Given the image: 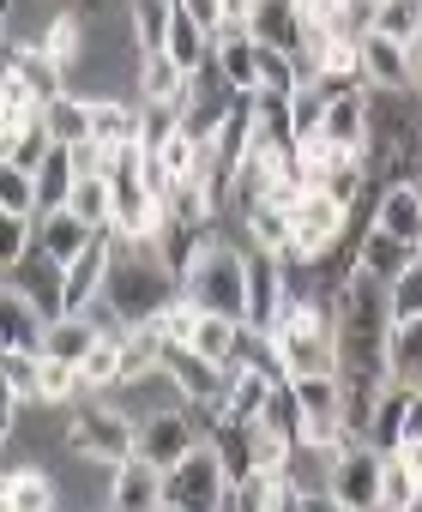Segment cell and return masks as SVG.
<instances>
[{"label": "cell", "instance_id": "6da1fadb", "mask_svg": "<svg viewBox=\"0 0 422 512\" xmlns=\"http://www.w3.org/2000/svg\"><path fill=\"white\" fill-rule=\"evenodd\" d=\"M386 332H392V302L386 284L350 272L344 290L332 296V338H338V380L344 386H386Z\"/></svg>", "mask_w": 422, "mask_h": 512}, {"label": "cell", "instance_id": "7a4b0ae2", "mask_svg": "<svg viewBox=\"0 0 422 512\" xmlns=\"http://www.w3.org/2000/svg\"><path fill=\"white\" fill-rule=\"evenodd\" d=\"M175 296H181V278L163 260V247L145 241V235H115L109 229V278H103V296L97 302L121 326H151Z\"/></svg>", "mask_w": 422, "mask_h": 512}, {"label": "cell", "instance_id": "3957f363", "mask_svg": "<svg viewBox=\"0 0 422 512\" xmlns=\"http://www.w3.org/2000/svg\"><path fill=\"white\" fill-rule=\"evenodd\" d=\"M181 296L199 314L248 320V247L224 223H205L193 235V253H187V266H181Z\"/></svg>", "mask_w": 422, "mask_h": 512}, {"label": "cell", "instance_id": "277c9868", "mask_svg": "<svg viewBox=\"0 0 422 512\" xmlns=\"http://www.w3.org/2000/svg\"><path fill=\"white\" fill-rule=\"evenodd\" d=\"M272 356L284 380L302 374H338V338H332V302H284L272 320Z\"/></svg>", "mask_w": 422, "mask_h": 512}, {"label": "cell", "instance_id": "5b68a950", "mask_svg": "<svg viewBox=\"0 0 422 512\" xmlns=\"http://www.w3.org/2000/svg\"><path fill=\"white\" fill-rule=\"evenodd\" d=\"M284 217H290V247L278 253V260H320V253L350 241V223H356V211L332 187H314V181L284 205Z\"/></svg>", "mask_w": 422, "mask_h": 512}, {"label": "cell", "instance_id": "8992f818", "mask_svg": "<svg viewBox=\"0 0 422 512\" xmlns=\"http://www.w3.org/2000/svg\"><path fill=\"white\" fill-rule=\"evenodd\" d=\"M230 488H236V482H230L218 446L199 440L181 464L163 470V512H218V506L230 500Z\"/></svg>", "mask_w": 422, "mask_h": 512}, {"label": "cell", "instance_id": "52a82bcc", "mask_svg": "<svg viewBox=\"0 0 422 512\" xmlns=\"http://www.w3.org/2000/svg\"><path fill=\"white\" fill-rule=\"evenodd\" d=\"M67 452L97 458V464H121V458H133V422L103 392L97 398H79L73 416H67Z\"/></svg>", "mask_w": 422, "mask_h": 512}, {"label": "cell", "instance_id": "ba28073f", "mask_svg": "<svg viewBox=\"0 0 422 512\" xmlns=\"http://www.w3.org/2000/svg\"><path fill=\"white\" fill-rule=\"evenodd\" d=\"M199 440H211V410H193V404H175V410H157L133 428V452L157 470L181 464Z\"/></svg>", "mask_w": 422, "mask_h": 512}, {"label": "cell", "instance_id": "9c48e42d", "mask_svg": "<svg viewBox=\"0 0 422 512\" xmlns=\"http://www.w3.org/2000/svg\"><path fill=\"white\" fill-rule=\"evenodd\" d=\"M296 410H302V434L308 446H344L350 440V416H344V380L338 374H302L290 380Z\"/></svg>", "mask_w": 422, "mask_h": 512}, {"label": "cell", "instance_id": "30bf717a", "mask_svg": "<svg viewBox=\"0 0 422 512\" xmlns=\"http://www.w3.org/2000/svg\"><path fill=\"white\" fill-rule=\"evenodd\" d=\"M380 470H386V452L368 446L362 434H350L338 452H332V482L326 494L350 512H380Z\"/></svg>", "mask_w": 422, "mask_h": 512}, {"label": "cell", "instance_id": "8fae6325", "mask_svg": "<svg viewBox=\"0 0 422 512\" xmlns=\"http://www.w3.org/2000/svg\"><path fill=\"white\" fill-rule=\"evenodd\" d=\"M0 278H7L43 320H61L67 314V266L61 260H49V253L31 241V253H25V260L13 266V272H0Z\"/></svg>", "mask_w": 422, "mask_h": 512}, {"label": "cell", "instance_id": "7c38bea8", "mask_svg": "<svg viewBox=\"0 0 422 512\" xmlns=\"http://www.w3.org/2000/svg\"><path fill=\"white\" fill-rule=\"evenodd\" d=\"M368 223L386 229L404 247H422V175L416 181H386L368 205Z\"/></svg>", "mask_w": 422, "mask_h": 512}, {"label": "cell", "instance_id": "4fadbf2b", "mask_svg": "<svg viewBox=\"0 0 422 512\" xmlns=\"http://www.w3.org/2000/svg\"><path fill=\"white\" fill-rule=\"evenodd\" d=\"M103 398H109V404L133 422V428H139L145 416H157V410L187 404V398H181V386L169 380V368H163V362H157V368H145V374H133V380H121V386H109Z\"/></svg>", "mask_w": 422, "mask_h": 512}, {"label": "cell", "instance_id": "5bb4252c", "mask_svg": "<svg viewBox=\"0 0 422 512\" xmlns=\"http://www.w3.org/2000/svg\"><path fill=\"white\" fill-rule=\"evenodd\" d=\"M356 73H362V91H410V49L368 31L356 37Z\"/></svg>", "mask_w": 422, "mask_h": 512}, {"label": "cell", "instance_id": "9a60e30c", "mask_svg": "<svg viewBox=\"0 0 422 512\" xmlns=\"http://www.w3.org/2000/svg\"><path fill=\"white\" fill-rule=\"evenodd\" d=\"M109 512H163V470L139 452L109 470Z\"/></svg>", "mask_w": 422, "mask_h": 512}, {"label": "cell", "instance_id": "2e32d148", "mask_svg": "<svg viewBox=\"0 0 422 512\" xmlns=\"http://www.w3.org/2000/svg\"><path fill=\"white\" fill-rule=\"evenodd\" d=\"M103 278H109V229H97L85 241V253L67 260V314H85L103 296Z\"/></svg>", "mask_w": 422, "mask_h": 512}, {"label": "cell", "instance_id": "e0dca14e", "mask_svg": "<svg viewBox=\"0 0 422 512\" xmlns=\"http://www.w3.org/2000/svg\"><path fill=\"white\" fill-rule=\"evenodd\" d=\"M320 139L362 157V151H368V91H332V97H326Z\"/></svg>", "mask_w": 422, "mask_h": 512}, {"label": "cell", "instance_id": "ac0fdd59", "mask_svg": "<svg viewBox=\"0 0 422 512\" xmlns=\"http://www.w3.org/2000/svg\"><path fill=\"white\" fill-rule=\"evenodd\" d=\"M43 314L0 278V356H13V350H43Z\"/></svg>", "mask_w": 422, "mask_h": 512}, {"label": "cell", "instance_id": "d6986e66", "mask_svg": "<svg viewBox=\"0 0 422 512\" xmlns=\"http://www.w3.org/2000/svg\"><path fill=\"white\" fill-rule=\"evenodd\" d=\"M410 253H416V247L392 241V235H386V229H374V223H362V229H356V272H362V278H374V284H392V278L410 266Z\"/></svg>", "mask_w": 422, "mask_h": 512}, {"label": "cell", "instance_id": "ffe728a7", "mask_svg": "<svg viewBox=\"0 0 422 512\" xmlns=\"http://www.w3.org/2000/svg\"><path fill=\"white\" fill-rule=\"evenodd\" d=\"M211 67H218L236 91H254V67H260L254 31H218V37H211Z\"/></svg>", "mask_w": 422, "mask_h": 512}, {"label": "cell", "instance_id": "44dd1931", "mask_svg": "<svg viewBox=\"0 0 422 512\" xmlns=\"http://www.w3.org/2000/svg\"><path fill=\"white\" fill-rule=\"evenodd\" d=\"M0 512H55V476L49 464H25L0 482Z\"/></svg>", "mask_w": 422, "mask_h": 512}, {"label": "cell", "instance_id": "7402d4cb", "mask_svg": "<svg viewBox=\"0 0 422 512\" xmlns=\"http://www.w3.org/2000/svg\"><path fill=\"white\" fill-rule=\"evenodd\" d=\"M85 103H91V139L139 145V97H85Z\"/></svg>", "mask_w": 422, "mask_h": 512}, {"label": "cell", "instance_id": "603a6c76", "mask_svg": "<svg viewBox=\"0 0 422 512\" xmlns=\"http://www.w3.org/2000/svg\"><path fill=\"white\" fill-rule=\"evenodd\" d=\"M103 338V326L91 320V314H61V320H49L43 326V356H55V362H85V350Z\"/></svg>", "mask_w": 422, "mask_h": 512}, {"label": "cell", "instance_id": "cb8c5ba5", "mask_svg": "<svg viewBox=\"0 0 422 512\" xmlns=\"http://www.w3.org/2000/svg\"><path fill=\"white\" fill-rule=\"evenodd\" d=\"M386 380L422 386V314L416 320H392V332H386Z\"/></svg>", "mask_w": 422, "mask_h": 512}, {"label": "cell", "instance_id": "d4e9b609", "mask_svg": "<svg viewBox=\"0 0 422 512\" xmlns=\"http://www.w3.org/2000/svg\"><path fill=\"white\" fill-rule=\"evenodd\" d=\"M43 133H49L55 145H79V139H91V103H85L79 91H55V97H43Z\"/></svg>", "mask_w": 422, "mask_h": 512}, {"label": "cell", "instance_id": "484cf974", "mask_svg": "<svg viewBox=\"0 0 422 512\" xmlns=\"http://www.w3.org/2000/svg\"><path fill=\"white\" fill-rule=\"evenodd\" d=\"M37 49L61 67V79H67V67L85 55V19L73 13V7H55L49 13V25H43V37H37Z\"/></svg>", "mask_w": 422, "mask_h": 512}, {"label": "cell", "instance_id": "4316f807", "mask_svg": "<svg viewBox=\"0 0 422 512\" xmlns=\"http://www.w3.org/2000/svg\"><path fill=\"white\" fill-rule=\"evenodd\" d=\"M133 97H139V103H181V97H187V73H181L169 55H139Z\"/></svg>", "mask_w": 422, "mask_h": 512}, {"label": "cell", "instance_id": "83f0119b", "mask_svg": "<svg viewBox=\"0 0 422 512\" xmlns=\"http://www.w3.org/2000/svg\"><path fill=\"white\" fill-rule=\"evenodd\" d=\"M404 398H410V386H398V380H386V386H380V398H374V410H368V428H362V440H368V446L392 452V446L404 440Z\"/></svg>", "mask_w": 422, "mask_h": 512}, {"label": "cell", "instance_id": "f1b7e54d", "mask_svg": "<svg viewBox=\"0 0 422 512\" xmlns=\"http://www.w3.org/2000/svg\"><path fill=\"white\" fill-rule=\"evenodd\" d=\"M91 235H97V229H85V223H79L67 205L37 217V247L49 253V260H61V266L73 260V253H85V241H91Z\"/></svg>", "mask_w": 422, "mask_h": 512}, {"label": "cell", "instance_id": "f546056e", "mask_svg": "<svg viewBox=\"0 0 422 512\" xmlns=\"http://www.w3.org/2000/svg\"><path fill=\"white\" fill-rule=\"evenodd\" d=\"M175 19V0H127V31H133V55H163Z\"/></svg>", "mask_w": 422, "mask_h": 512}, {"label": "cell", "instance_id": "4dcf8cb0", "mask_svg": "<svg viewBox=\"0 0 422 512\" xmlns=\"http://www.w3.org/2000/svg\"><path fill=\"white\" fill-rule=\"evenodd\" d=\"M67 211H73L85 229H109V217H115V187H109V175H79L73 193H67Z\"/></svg>", "mask_w": 422, "mask_h": 512}, {"label": "cell", "instance_id": "1f68e13d", "mask_svg": "<svg viewBox=\"0 0 422 512\" xmlns=\"http://www.w3.org/2000/svg\"><path fill=\"white\" fill-rule=\"evenodd\" d=\"M248 31H254L260 43H272V49H290V55H296V37H302L296 0H260L254 19H248Z\"/></svg>", "mask_w": 422, "mask_h": 512}, {"label": "cell", "instance_id": "d6a6232c", "mask_svg": "<svg viewBox=\"0 0 422 512\" xmlns=\"http://www.w3.org/2000/svg\"><path fill=\"white\" fill-rule=\"evenodd\" d=\"M109 386H121V338H97L85 350V362H79V392L85 398H97Z\"/></svg>", "mask_w": 422, "mask_h": 512}, {"label": "cell", "instance_id": "836d02e7", "mask_svg": "<svg viewBox=\"0 0 422 512\" xmlns=\"http://www.w3.org/2000/svg\"><path fill=\"white\" fill-rule=\"evenodd\" d=\"M163 55H169L181 73H199V67L211 61V37H205L193 19H181V13H175V19H169V37H163Z\"/></svg>", "mask_w": 422, "mask_h": 512}, {"label": "cell", "instance_id": "e575fe53", "mask_svg": "<svg viewBox=\"0 0 422 512\" xmlns=\"http://www.w3.org/2000/svg\"><path fill=\"white\" fill-rule=\"evenodd\" d=\"M31 181H37V217H43V211H61V205H67V193H73V181H79V175H73V163H67V145H55Z\"/></svg>", "mask_w": 422, "mask_h": 512}, {"label": "cell", "instance_id": "d590c367", "mask_svg": "<svg viewBox=\"0 0 422 512\" xmlns=\"http://www.w3.org/2000/svg\"><path fill=\"white\" fill-rule=\"evenodd\" d=\"M260 43V37H254ZM302 85V67H296V55L290 49H272V43H260V67H254V91H272V97H290Z\"/></svg>", "mask_w": 422, "mask_h": 512}, {"label": "cell", "instance_id": "8d00e7d4", "mask_svg": "<svg viewBox=\"0 0 422 512\" xmlns=\"http://www.w3.org/2000/svg\"><path fill=\"white\" fill-rule=\"evenodd\" d=\"M236 326L242 320H224V314H199V326H193V338H187V350H199L205 362H230L236 356Z\"/></svg>", "mask_w": 422, "mask_h": 512}, {"label": "cell", "instance_id": "74e56055", "mask_svg": "<svg viewBox=\"0 0 422 512\" xmlns=\"http://www.w3.org/2000/svg\"><path fill=\"white\" fill-rule=\"evenodd\" d=\"M79 368L73 362H55L37 350V404H79Z\"/></svg>", "mask_w": 422, "mask_h": 512}, {"label": "cell", "instance_id": "f35d334b", "mask_svg": "<svg viewBox=\"0 0 422 512\" xmlns=\"http://www.w3.org/2000/svg\"><path fill=\"white\" fill-rule=\"evenodd\" d=\"M290 452H296L290 434H278V428H266V422H248V476H260V470H284Z\"/></svg>", "mask_w": 422, "mask_h": 512}, {"label": "cell", "instance_id": "ab89813d", "mask_svg": "<svg viewBox=\"0 0 422 512\" xmlns=\"http://www.w3.org/2000/svg\"><path fill=\"white\" fill-rule=\"evenodd\" d=\"M374 31L410 49V43L422 37V0H380V13H374Z\"/></svg>", "mask_w": 422, "mask_h": 512}, {"label": "cell", "instance_id": "60d3db41", "mask_svg": "<svg viewBox=\"0 0 422 512\" xmlns=\"http://www.w3.org/2000/svg\"><path fill=\"white\" fill-rule=\"evenodd\" d=\"M31 241H37V217H25V211H0V272H13L25 253H31Z\"/></svg>", "mask_w": 422, "mask_h": 512}, {"label": "cell", "instance_id": "b9f144b4", "mask_svg": "<svg viewBox=\"0 0 422 512\" xmlns=\"http://www.w3.org/2000/svg\"><path fill=\"white\" fill-rule=\"evenodd\" d=\"M386 302H392V320H416L422 314V247L410 253V266L386 284Z\"/></svg>", "mask_w": 422, "mask_h": 512}, {"label": "cell", "instance_id": "7bdbcfd3", "mask_svg": "<svg viewBox=\"0 0 422 512\" xmlns=\"http://www.w3.org/2000/svg\"><path fill=\"white\" fill-rule=\"evenodd\" d=\"M0 211H25V217H37V181H31L25 169H13L7 157H0Z\"/></svg>", "mask_w": 422, "mask_h": 512}, {"label": "cell", "instance_id": "ee69618b", "mask_svg": "<svg viewBox=\"0 0 422 512\" xmlns=\"http://www.w3.org/2000/svg\"><path fill=\"white\" fill-rule=\"evenodd\" d=\"M320 121H326V91L320 85H296L290 91V127H296V139L320 133Z\"/></svg>", "mask_w": 422, "mask_h": 512}, {"label": "cell", "instance_id": "f6af8a7d", "mask_svg": "<svg viewBox=\"0 0 422 512\" xmlns=\"http://www.w3.org/2000/svg\"><path fill=\"white\" fill-rule=\"evenodd\" d=\"M416 494H422V482H416L398 458H386V470H380V512H404Z\"/></svg>", "mask_w": 422, "mask_h": 512}, {"label": "cell", "instance_id": "bcb514c9", "mask_svg": "<svg viewBox=\"0 0 422 512\" xmlns=\"http://www.w3.org/2000/svg\"><path fill=\"white\" fill-rule=\"evenodd\" d=\"M49 151H55V139H49V133H43V121H37V127H31V133H19V139H13V145H7V151H0V157H7V163H13V169H25V175H37V169H43V157H49Z\"/></svg>", "mask_w": 422, "mask_h": 512}, {"label": "cell", "instance_id": "7dc6e473", "mask_svg": "<svg viewBox=\"0 0 422 512\" xmlns=\"http://www.w3.org/2000/svg\"><path fill=\"white\" fill-rule=\"evenodd\" d=\"M260 422L266 428H278V434H302V410H296V392H290V380H278L272 386V398H266V410H260Z\"/></svg>", "mask_w": 422, "mask_h": 512}, {"label": "cell", "instance_id": "c3c4849f", "mask_svg": "<svg viewBox=\"0 0 422 512\" xmlns=\"http://www.w3.org/2000/svg\"><path fill=\"white\" fill-rule=\"evenodd\" d=\"M151 326H157V338H163V344H187V338H193V326H199V308H193L187 296H175Z\"/></svg>", "mask_w": 422, "mask_h": 512}, {"label": "cell", "instance_id": "681fc988", "mask_svg": "<svg viewBox=\"0 0 422 512\" xmlns=\"http://www.w3.org/2000/svg\"><path fill=\"white\" fill-rule=\"evenodd\" d=\"M67 163H73V175H103L109 169V145L103 139H79V145H67Z\"/></svg>", "mask_w": 422, "mask_h": 512}, {"label": "cell", "instance_id": "f907efd6", "mask_svg": "<svg viewBox=\"0 0 422 512\" xmlns=\"http://www.w3.org/2000/svg\"><path fill=\"white\" fill-rule=\"evenodd\" d=\"M175 13L193 19L205 37H218V31H224V7H218V0H175Z\"/></svg>", "mask_w": 422, "mask_h": 512}, {"label": "cell", "instance_id": "816d5d0a", "mask_svg": "<svg viewBox=\"0 0 422 512\" xmlns=\"http://www.w3.org/2000/svg\"><path fill=\"white\" fill-rule=\"evenodd\" d=\"M218 7H224V31H248V19H254L260 0H218Z\"/></svg>", "mask_w": 422, "mask_h": 512}, {"label": "cell", "instance_id": "f5cc1de1", "mask_svg": "<svg viewBox=\"0 0 422 512\" xmlns=\"http://www.w3.org/2000/svg\"><path fill=\"white\" fill-rule=\"evenodd\" d=\"M386 458H398V464H404V470H410V476L422 482V440H398V446H392Z\"/></svg>", "mask_w": 422, "mask_h": 512}, {"label": "cell", "instance_id": "db71d44e", "mask_svg": "<svg viewBox=\"0 0 422 512\" xmlns=\"http://www.w3.org/2000/svg\"><path fill=\"white\" fill-rule=\"evenodd\" d=\"M13 73H19V43H13V37H0V85H7Z\"/></svg>", "mask_w": 422, "mask_h": 512}, {"label": "cell", "instance_id": "11a10c76", "mask_svg": "<svg viewBox=\"0 0 422 512\" xmlns=\"http://www.w3.org/2000/svg\"><path fill=\"white\" fill-rule=\"evenodd\" d=\"M410 97L422 103V37L410 43Z\"/></svg>", "mask_w": 422, "mask_h": 512}, {"label": "cell", "instance_id": "9f6ffc18", "mask_svg": "<svg viewBox=\"0 0 422 512\" xmlns=\"http://www.w3.org/2000/svg\"><path fill=\"white\" fill-rule=\"evenodd\" d=\"M302 512H350V506H338L332 494H314V500H302Z\"/></svg>", "mask_w": 422, "mask_h": 512}, {"label": "cell", "instance_id": "6f0895ef", "mask_svg": "<svg viewBox=\"0 0 422 512\" xmlns=\"http://www.w3.org/2000/svg\"><path fill=\"white\" fill-rule=\"evenodd\" d=\"M7 25H13V0H0V37H7Z\"/></svg>", "mask_w": 422, "mask_h": 512}, {"label": "cell", "instance_id": "680465c9", "mask_svg": "<svg viewBox=\"0 0 422 512\" xmlns=\"http://www.w3.org/2000/svg\"><path fill=\"white\" fill-rule=\"evenodd\" d=\"M404 512H422V494H416V500H410V506H404Z\"/></svg>", "mask_w": 422, "mask_h": 512}]
</instances>
